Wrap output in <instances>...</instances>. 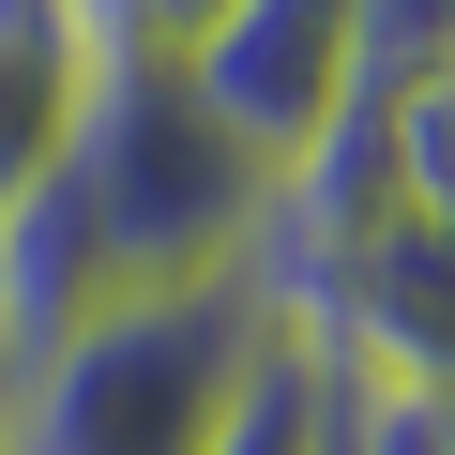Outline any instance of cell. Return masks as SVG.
Masks as SVG:
<instances>
[{
  "label": "cell",
  "instance_id": "obj_1",
  "mask_svg": "<svg viewBox=\"0 0 455 455\" xmlns=\"http://www.w3.org/2000/svg\"><path fill=\"white\" fill-rule=\"evenodd\" d=\"M46 197L76 212V243H92V274L122 304L137 289H197V274H243L259 212H274V182L228 152V122L197 107L182 61H107V92H92V122H76V152H61Z\"/></svg>",
  "mask_w": 455,
  "mask_h": 455
},
{
  "label": "cell",
  "instance_id": "obj_2",
  "mask_svg": "<svg viewBox=\"0 0 455 455\" xmlns=\"http://www.w3.org/2000/svg\"><path fill=\"white\" fill-rule=\"evenodd\" d=\"M274 304L259 274H197V289H137L107 304L76 349H46L16 379V455H212L228 410L274 364Z\"/></svg>",
  "mask_w": 455,
  "mask_h": 455
},
{
  "label": "cell",
  "instance_id": "obj_3",
  "mask_svg": "<svg viewBox=\"0 0 455 455\" xmlns=\"http://www.w3.org/2000/svg\"><path fill=\"white\" fill-rule=\"evenodd\" d=\"M182 76H197V107L228 122V152H243L259 182H289V167L349 122V92H364V16H349V0H228Z\"/></svg>",
  "mask_w": 455,
  "mask_h": 455
},
{
  "label": "cell",
  "instance_id": "obj_4",
  "mask_svg": "<svg viewBox=\"0 0 455 455\" xmlns=\"http://www.w3.org/2000/svg\"><path fill=\"white\" fill-rule=\"evenodd\" d=\"M289 334H304L364 410H455V243L395 212L319 304H289Z\"/></svg>",
  "mask_w": 455,
  "mask_h": 455
},
{
  "label": "cell",
  "instance_id": "obj_5",
  "mask_svg": "<svg viewBox=\"0 0 455 455\" xmlns=\"http://www.w3.org/2000/svg\"><path fill=\"white\" fill-rule=\"evenodd\" d=\"M92 92H107V46H92L76 0H0V212L61 182Z\"/></svg>",
  "mask_w": 455,
  "mask_h": 455
},
{
  "label": "cell",
  "instance_id": "obj_6",
  "mask_svg": "<svg viewBox=\"0 0 455 455\" xmlns=\"http://www.w3.org/2000/svg\"><path fill=\"white\" fill-rule=\"evenodd\" d=\"M212 455H364V395L304 349V334H274V364H259V395L228 410V440Z\"/></svg>",
  "mask_w": 455,
  "mask_h": 455
},
{
  "label": "cell",
  "instance_id": "obj_7",
  "mask_svg": "<svg viewBox=\"0 0 455 455\" xmlns=\"http://www.w3.org/2000/svg\"><path fill=\"white\" fill-rule=\"evenodd\" d=\"M379 167H395V212L455 243V61L410 76V92H379Z\"/></svg>",
  "mask_w": 455,
  "mask_h": 455
},
{
  "label": "cell",
  "instance_id": "obj_8",
  "mask_svg": "<svg viewBox=\"0 0 455 455\" xmlns=\"http://www.w3.org/2000/svg\"><path fill=\"white\" fill-rule=\"evenodd\" d=\"M76 16H92L107 61H197V31L228 16V0H76Z\"/></svg>",
  "mask_w": 455,
  "mask_h": 455
},
{
  "label": "cell",
  "instance_id": "obj_9",
  "mask_svg": "<svg viewBox=\"0 0 455 455\" xmlns=\"http://www.w3.org/2000/svg\"><path fill=\"white\" fill-rule=\"evenodd\" d=\"M0 455H16V364H0Z\"/></svg>",
  "mask_w": 455,
  "mask_h": 455
}]
</instances>
